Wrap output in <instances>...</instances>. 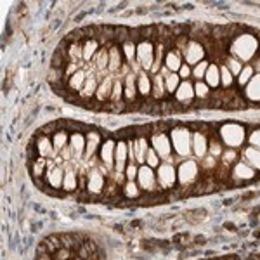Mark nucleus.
<instances>
[{
    "label": "nucleus",
    "instance_id": "obj_1",
    "mask_svg": "<svg viewBox=\"0 0 260 260\" xmlns=\"http://www.w3.org/2000/svg\"><path fill=\"white\" fill-rule=\"evenodd\" d=\"M260 42L251 33H241V35L234 37L229 47V56L236 57L241 62H250L251 59L258 56Z\"/></svg>",
    "mask_w": 260,
    "mask_h": 260
},
{
    "label": "nucleus",
    "instance_id": "obj_2",
    "mask_svg": "<svg viewBox=\"0 0 260 260\" xmlns=\"http://www.w3.org/2000/svg\"><path fill=\"white\" fill-rule=\"evenodd\" d=\"M170 141L174 153L180 158H187L192 153V132L184 125L172 128L170 132Z\"/></svg>",
    "mask_w": 260,
    "mask_h": 260
},
{
    "label": "nucleus",
    "instance_id": "obj_3",
    "mask_svg": "<svg viewBox=\"0 0 260 260\" xmlns=\"http://www.w3.org/2000/svg\"><path fill=\"white\" fill-rule=\"evenodd\" d=\"M219 137L220 141L224 142L228 148H240L243 146V142L246 141V128L243 127L241 123H234V121H229V123H224L219 128Z\"/></svg>",
    "mask_w": 260,
    "mask_h": 260
},
{
    "label": "nucleus",
    "instance_id": "obj_4",
    "mask_svg": "<svg viewBox=\"0 0 260 260\" xmlns=\"http://www.w3.org/2000/svg\"><path fill=\"white\" fill-rule=\"evenodd\" d=\"M200 177V165L194 160H184L177 169V184L180 187H191Z\"/></svg>",
    "mask_w": 260,
    "mask_h": 260
},
{
    "label": "nucleus",
    "instance_id": "obj_5",
    "mask_svg": "<svg viewBox=\"0 0 260 260\" xmlns=\"http://www.w3.org/2000/svg\"><path fill=\"white\" fill-rule=\"evenodd\" d=\"M154 56H156V49L149 40H142L137 44V56L136 62L139 64L142 71H151L154 64Z\"/></svg>",
    "mask_w": 260,
    "mask_h": 260
},
{
    "label": "nucleus",
    "instance_id": "obj_6",
    "mask_svg": "<svg viewBox=\"0 0 260 260\" xmlns=\"http://www.w3.org/2000/svg\"><path fill=\"white\" fill-rule=\"evenodd\" d=\"M156 170H158L156 174L158 187H161V189H172L177 184V169L172 163H161Z\"/></svg>",
    "mask_w": 260,
    "mask_h": 260
},
{
    "label": "nucleus",
    "instance_id": "obj_7",
    "mask_svg": "<svg viewBox=\"0 0 260 260\" xmlns=\"http://www.w3.org/2000/svg\"><path fill=\"white\" fill-rule=\"evenodd\" d=\"M137 184L144 192H154L158 189V179L153 169L148 165L139 167V174H137Z\"/></svg>",
    "mask_w": 260,
    "mask_h": 260
},
{
    "label": "nucleus",
    "instance_id": "obj_8",
    "mask_svg": "<svg viewBox=\"0 0 260 260\" xmlns=\"http://www.w3.org/2000/svg\"><path fill=\"white\" fill-rule=\"evenodd\" d=\"M151 148L158 153V156L160 158H170L172 156V141H170V136H167V134L163 132H156L151 136Z\"/></svg>",
    "mask_w": 260,
    "mask_h": 260
},
{
    "label": "nucleus",
    "instance_id": "obj_9",
    "mask_svg": "<svg viewBox=\"0 0 260 260\" xmlns=\"http://www.w3.org/2000/svg\"><path fill=\"white\" fill-rule=\"evenodd\" d=\"M184 59H186V64L189 66H196L198 62L205 59V47L196 40H189L186 44V47L182 50Z\"/></svg>",
    "mask_w": 260,
    "mask_h": 260
},
{
    "label": "nucleus",
    "instance_id": "obj_10",
    "mask_svg": "<svg viewBox=\"0 0 260 260\" xmlns=\"http://www.w3.org/2000/svg\"><path fill=\"white\" fill-rule=\"evenodd\" d=\"M128 165V142H116L115 151V172L118 175H125V169Z\"/></svg>",
    "mask_w": 260,
    "mask_h": 260
},
{
    "label": "nucleus",
    "instance_id": "obj_11",
    "mask_svg": "<svg viewBox=\"0 0 260 260\" xmlns=\"http://www.w3.org/2000/svg\"><path fill=\"white\" fill-rule=\"evenodd\" d=\"M115 151H116V142L113 139H108L101 144L99 158L108 170H115Z\"/></svg>",
    "mask_w": 260,
    "mask_h": 260
},
{
    "label": "nucleus",
    "instance_id": "obj_12",
    "mask_svg": "<svg viewBox=\"0 0 260 260\" xmlns=\"http://www.w3.org/2000/svg\"><path fill=\"white\" fill-rule=\"evenodd\" d=\"M255 175H257V172L245 161L234 163L233 170H231V177L234 180H238V182H248V180H253Z\"/></svg>",
    "mask_w": 260,
    "mask_h": 260
},
{
    "label": "nucleus",
    "instance_id": "obj_13",
    "mask_svg": "<svg viewBox=\"0 0 260 260\" xmlns=\"http://www.w3.org/2000/svg\"><path fill=\"white\" fill-rule=\"evenodd\" d=\"M208 136L203 132H192V154L196 158H205L208 154Z\"/></svg>",
    "mask_w": 260,
    "mask_h": 260
},
{
    "label": "nucleus",
    "instance_id": "obj_14",
    "mask_svg": "<svg viewBox=\"0 0 260 260\" xmlns=\"http://www.w3.org/2000/svg\"><path fill=\"white\" fill-rule=\"evenodd\" d=\"M175 99H177V103L180 104H187L191 103L192 99L196 98L194 94V83H191L189 80H182L179 85V89L175 90Z\"/></svg>",
    "mask_w": 260,
    "mask_h": 260
},
{
    "label": "nucleus",
    "instance_id": "obj_15",
    "mask_svg": "<svg viewBox=\"0 0 260 260\" xmlns=\"http://www.w3.org/2000/svg\"><path fill=\"white\" fill-rule=\"evenodd\" d=\"M45 177H47L49 186H52L54 189H59V187L62 186V180H64V170L57 165H52V161H49Z\"/></svg>",
    "mask_w": 260,
    "mask_h": 260
},
{
    "label": "nucleus",
    "instance_id": "obj_16",
    "mask_svg": "<svg viewBox=\"0 0 260 260\" xmlns=\"http://www.w3.org/2000/svg\"><path fill=\"white\" fill-rule=\"evenodd\" d=\"M243 95L245 99H248L250 103H260V75L255 73V77L246 83V87L243 89Z\"/></svg>",
    "mask_w": 260,
    "mask_h": 260
},
{
    "label": "nucleus",
    "instance_id": "obj_17",
    "mask_svg": "<svg viewBox=\"0 0 260 260\" xmlns=\"http://www.w3.org/2000/svg\"><path fill=\"white\" fill-rule=\"evenodd\" d=\"M104 189V175L98 170H92L87 175V191L90 194H99Z\"/></svg>",
    "mask_w": 260,
    "mask_h": 260
},
{
    "label": "nucleus",
    "instance_id": "obj_18",
    "mask_svg": "<svg viewBox=\"0 0 260 260\" xmlns=\"http://www.w3.org/2000/svg\"><path fill=\"white\" fill-rule=\"evenodd\" d=\"M182 54H180L179 49H172L167 52L165 56V68L170 71V73H179L180 66H182Z\"/></svg>",
    "mask_w": 260,
    "mask_h": 260
},
{
    "label": "nucleus",
    "instance_id": "obj_19",
    "mask_svg": "<svg viewBox=\"0 0 260 260\" xmlns=\"http://www.w3.org/2000/svg\"><path fill=\"white\" fill-rule=\"evenodd\" d=\"M137 92H139L141 95H144V98H148L151 95V90H153V78L148 75V71H137Z\"/></svg>",
    "mask_w": 260,
    "mask_h": 260
},
{
    "label": "nucleus",
    "instance_id": "obj_20",
    "mask_svg": "<svg viewBox=\"0 0 260 260\" xmlns=\"http://www.w3.org/2000/svg\"><path fill=\"white\" fill-rule=\"evenodd\" d=\"M85 137H87V146H85V154H83V158H85V160H90V158L94 156L95 151L101 149V136H99V132H95V130H90Z\"/></svg>",
    "mask_w": 260,
    "mask_h": 260
},
{
    "label": "nucleus",
    "instance_id": "obj_21",
    "mask_svg": "<svg viewBox=\"0 0 260 260\" xmlns=\"http://www.w3.org/2000/svg\"><path fill=\"white\" fill-rule=\"evenodd\" d=\"M241 156H243V161L248 163V165L253 169L255 172H260V149L258 148H253V146H248L241 151Z\"/></svg>",
    "mask_w": 260,
    "mask_h": 260
},
{
    "label": "nucleus",
    "instance_id": "obj_22",
    "mask_svg": "<svg viewBox=\"0 0 260 260\" xmlns=\"http://www.w3.org/2000/svg\"><path fill=\"white\" fill-rule=\"evenodd\" d=\"M85 146H87V137L82 132L70 134V148L73 149L75 156H83L85 154Z\"/></svg>",
    "mask_w": 260,
    "mask_h": 260
},
{
    "label": "nucleus",
    "instance_id": "obj_23",
    "mask_svg": "<svg viewBox=\"0 0 260 260\" xmlns=\"http://www.w3.org/2000/svg\"><path fill=\"white\" fill-rule=\"evenodd\" d=\"M205 83L210 89H219L220 87V66L215 62H210L207 73H205Z\"/></svg>",
    "mask_w": 260,
    "mask_h": 260
},
{
    "label": "nucleus",
    "instance_id": "obj_24",
    "mask_svg": "<svg viewBox=\"0 0 260 260\" xmlns=\"http://www.w3.org/2000/svg\"><path fill=\"white\" fill-rule=\"evenodd\" d=\"M113 85H115V80L111 77H106L103 82L99 83V89L95 92V99L99 103H106V101L111 99V92H113Z\"/></svg>",
    "mask_w": 260,
    "mask_h": 260
},
{
    "label": "nucleus",
    "instance_id": "obj_25",
    "mask_svg": "<svg viewBox=\"0 0 260 260\" xmlns=\"http://www.w3.org/2000/svg\"><path fill=\"white\" fill-rule=\"evenodd\" d=\"M121 52H123L125 59H127L128 66H132L134 70L139 68V64L136 62V56H137V45L134 40H127L121 44Z\"/></svg>",
    "mask_w": 260,
    "mask_h": 260
},
{
    "label": "nucleus",
    "instance_id": "obj_26",
    "mask_svg": "<svg viewBox=\"0 0 260 260\" xmlns=\"http://www.w3.org/2000/svg\"><path fill=\"white\" fill-rule=\"evenodd\" d=\"M99 89V82H98V77L94 73H90L87 77V82L83 85V89L80 90V98L82 99H90V98H95V92Z\"/></svg>",
    "mask_w": 260,
    "mask_h": 260
},
{
    "label": "nucleus",
    "instance_id": "obj_27",
    "mask_svg": "<svg viewBox=\"0 0 260 260\" xmlns=\"http://www.w3.org/2000/svg\"><path fill=\"white\" fill-rule=\"evenodd\" d=\"M137 94H139V92H137L136 77H134V75H127V77L123 78V99L125 101H134Z\"/></svg>",
    "mask_w": 260,
    "mask_h": 260
},
{
    "label": "nucleus",
    "instance_id": "obj_28",
    "mask_svg": "<svg viewBox=\"0 0 260 260\" xmlns=\"http://www.w3.org/2000/svg\"><path fill=\"white\" fill-rule=\"evenodd\" d=\"M87 77H89V75L85 73V70H78L73 77H70L68 87L71 90H75V92L80 94V90L83 89V85H85V82H87Z\"/></svg>",
    "mask_w": 260,
    "mask_h": 260
},
{
    "label": "nucleus",
    "instance_id": "obj_29",
    "mask_svg": "<svg viewBox=\"0 0 260 260\" xmlns=\"http://www.w3.org/2000/svg\"><path fill=\"white\" fill-rule=\"evenodd\" d=\"M37 151H39L40 158H47V156H52L54 154V144H52V139H49L47 136H42L39 142H37Z\"/></svg>",
    "mask_w": 260,
    "mask_h": 260
},
{
    "label": "nucleus",
    "instance_id": "obj_30",
    "mask_svg": "<svg viewBox=\"0 0 260 260\" xmlns=\"http://www.w3.org/2000/svg\"><path fill=\"white\" fill-rule=\"evenodd\" d=\"M154 99H163L167 95V87H165V80H163L161 75H154L153 77V90H151Z\"/></svg>",
    "mask_w": 260,
    "mask_h": 260
},
{
    "label": "nucleus",
    "instance_id": "obj_31",
    "mask_svg": "<svg viewBox=\"0 0 260 260\" xmlns=\"http://www.w3.org/2000/svg\"><path fill=\"white\" fill-rule=\"evenodd\" d=\"M99 42L95 40V39H89L83 44V61H92L94 59V56L99 52Z\"/></svg>",
    "mask_w": 260,
    "mask_h": 260
},
{
    "label": "nucleus",
    "instance_id": "obj_32",
    "mask_svg": "<svg viewBox=\"0 0 260 260\" xmlns=\"http://www.w3.org/2000/svg\"><path fill=\"white\" fill-rule=\"evenodd\" d=\"M94 64L98 70H106L108 68V62H110V49L106 47H101L99 52L94 56Z\"/></svg>",
    "mask_w": 260,
    "mask_h": 260
},
{
    "label": "nucleus",
    "instance_id": "obj_33",
    "mask_svg": "<svg viewBox=\"0 0 260 260\" xmlns=\"http://www.w3.org/2000/svg\"><path fill=\"white\" fill-rule=\"evenodd\" d=\"M253 77H255V68H253V64H246V66H243V70H241V73L238 75L236 82H238V85H240L241 89H245L246 83H248Z\"/></svg>",
    "mask_w": 260,
    "mask_h": 260
},
{
    "label": "nucleus",
    "instance_id": "obj_34",
    "mask_svg": "<svg viewBox=\"0 0 260 260\" xmlns=\"http://www.w3.org/2000/svg\"><path fill=\"white\" fill-rule=\"evenodd\" d=\"M66 57L70 59V62H77L83 59V45L80 42H73V44H70V49H68V54H66Z\"/></svg>",
    "mask_w": 260,
    "mask_h": 260
},
{
    "label": "nucleus",
    "instance_id": "obj_35",
    "mask_svg": "<svg viewBox=\"0 0 260 260\" xmlns=\"http://www.w3.org/2000/svg\"><path fill=\"white\" fill-rule=\"evenodd\" d=\"M68 142H70V134L66 132V130H57V132L52 136V144H54V149L56 151H62Z\"/></svg>",
    "mask_w": 260,
    "mask_h": 260
},
{
    "label": "nucleus",
    "instance_id": "obj_36",
    "mask_svg": "<svg viewBox=\"0 0 260 260\" xmlns=\"http://www.w3.org/2000/svg\"><path fill=\"white\" fill-rule=\"evenodd\" d=\"M121 64V52L118 47H111L110 49V62H108V70L111 71V73H115V71L120 70Z\"/></svg>",
    "mask_w": 260,
    "mask_h": 260
},
{
    "label": "nucleus",
    "instance_id": "obj_37",
    "mask_svg": "<svg viewBox=\"0 0 260 260\" xmlns=\"http://www.w3.org/2000/svg\"><path fill=\"white\" fill-rule=\"evenodd\" d=\"M78 187V179H77V172L73 169L66 170L64 180H62V189L64 191H75Z\"/></svg>",
    "mask_w": 260,
    "mask_h": 260
},
{
    "label": "nucleus",
    "instance_id": "obj_38",
    "mask_svg": "<svg viewBox=\"0 0 260 260\" xmlns=\"http://www.w3.org/2000/svg\"><path fill=\"white\" fill-rule=\"evenodd\" d=\"M123 196L128 200H136L141 196V187L136 180H127V184L123 186Z\"/></svg>",
    "mask_w": 260,
    "mask_h": 260
},
{
    "label": "nucleus",
    "instance_id": "obj_39",
    "mask_svg": "<svg viewBox=\"0 0 260 260\" xmlns=\"http://www.w3.org/2000/svg\"><path fill=\"white\" fill-rule=\"evenodd\" d=\"M163 80H165V87H167V92H169V94H175V90L179 89L180 82H182L179 77V73H169Z\"/></svg>",
    "mask_w": 260,
    "mask_h": 260
},
{
    "label": "nucleus",
    "instance_id": "obj_40",
    "mask_svg": "<svg viewBox=\"0 0 260 260\" xmlns=\"http://www.w3.org/2000/svg\"><path fill=\"white\" fill-rule=\"evenodd\" d=\"M225 66H228V70L231 71V73H233V77L234 78H238V75L241 73V70H243V62L241 61H238L236 57H233V56H229L228 59H225V62H224Z\"/></svg>",
    "mask_w": 260,
    "mask_h": 260
},
{
    "label": "nucleus",
    "instance_id": "obj_41",
    "mask_svg": "<svg viewBox=\"0 0 260 260\" xmlns=\"http://www.w3.org/2000/svg\"><path fill=\"white\" fill-rule=\"evenodd\" d=\"M219 66H220V85L224 87V89H229V87L234 83L233 73L228 70V66L225 64H219Z\"/></svg>",
    "mask_w": 260,
    "mask_h": 260
},
{
    "label": "nucleus",
    "instance_id": "obj_42",
    "mask_svg": "<svg viewBox=\"0 0 260 260\" xmlns=\"http://www.w3.org/2000/svg\"><path fill=\"white\" fill-rule=\"evenodd\" d=\"M194 94L198 99H208L210 98V87H208L203 80H198L194 83Z\"/></svg>",
    "mask_w": 260,
    "mask_h": 260
},
{
    "label": "nucleus",
    "instance_id": "obj_43",
    "mask_svg": "<svg viewBox=\"0 0 260 260\" xmlns=\"http://www.w3.org/2000/svg\"><path fill=\"white\" fill-rule=\"evenodd\" d=\"M123 99V82L121 80H115V85H113V92H111V103L118 104Z\"/></svg>",
    "mask_w": 260,
    "mask_h": 260
},
{
    "label": "nucleus",
    "instance_id": "obj_44",
    "mask_svg": "<svg viewBox=\"0 0 260 260\" xmlns=\"http://www.w3.org/2000/svg\"><path fill=\"white\" fill-rule=\"evenodd\" d=\"M146 165L149 167V169H158V167L161 165V161H160V156H158V153L154 151L153 148H149L148 151V154H146Z\"/></svg>",
    "mask_w": 260,
    "mask_h": 260
},
{
    "label": "nucleus",
    "instance_id": "obj_45",
    "mask_svg": "<svg viewBox=\"0 0 260 260\" xmlns=\"http://www.w3.org/2000/svg\"><path fill=\"white\" fill-rule=\"evenodd\" d=\"M208 66H210V62H208V61L198 62V64H196L194 68H192V77H194L196 80H203L205 73H207V70H208Z\"/></svg>",
    "mask_w": 260,
    "mask_h": 260
},
{
    "label": "nucleus",
    "instance_id": "obj_46",
    "mask_svg": "<svg viewBox=\"0 0 260 260\" xmlns=\"http://www.w3.org/2000/svg\"><path fill=\"white\" fill-rule=\"evenodd\" d=\"M44 172H47V161H45L44 158H39V160L33 163V175H35V177H40Z\"/></svg>",
    "mask_w": 260,
    "mask_h": 260
},
{
    "label": "nucleus",
    "instance_id": "obj_47",
    "mask_svg": "<svg viewBox=\"0 0 260 260\" xmlns=\"http://www.w3.org/2000/svg\"><path fill=\"white\" fill-rule=\"evenodd\" d=\"M222 146H220V142H217V139H212V142L208 144V154L213 158H217V156H222Z\"/></svg>",
    "mask_w": 260,
    "mask_h": 260
},
{
    "label": "nucleus",
    "instance_id": "obj_48",
    "mask_svg": "<svg viewBox=\"0 0 260 260\" xmlns=\"http://www.w3.org/2000/svg\"><path fill=\"white\" fill-rule=\"evenodd\" d=\"M137 174H139V167H137V163H128L127 169H125V177H127V180H136Z\"/></svg>",
    "mask_w": 260,
    "mask_h": 260
},
{
    "label": "nucleus",
    "instance_id": "obj_49",
    "mask_svg": "<svg viewBox=\"0 0 260 260\" xmlns=\"http://www.w3.org/2000/svg\"><path fill=\"white\" fill-rule=\"evenodd\" d=\"M248 142L250 146H253V148H258L260 149V128H255L253 132L248 136Z\"/></svg>",
    "mask_w": 260,
    "mask_h": 260
},
{
    "label": "nucleus",
    "instance_id": "obj_50",
    "mask_svg": "<svg viewBox=\"0 0 260 260\" xmlns=\"http://www.w3.org/2000/svg\"><path fill=\"white\" fill-rule=\"evenodd\" d=\"M192 75V71H191V66L189 64H186L184 62L182 66H180V70H179V77H180V80H187Z\"/></svg>",
    "mask_w": 260,
    "mask_h": 260
},
{
    "label": "nucleus",
    "instance_id": "obj_51",
    "mask_svg": "<svg viewBox=\"0 0 260 260\" xmlns=\"http://www.w3.org/2000/svg\"><path fill=\"white\" fill-rule=\"evenodd\" d=\"M219 167V163H217V160L213 156H210V154H207L205 156V163H203V169L207 170H212V169H217Z\"/></svg>",
    "mask_w": 260,
    "mask_h": 260
},
{
    "label": "nucleus",
    "instance_id": "obj_52",
    "mask_svg": "<svg viewBox=\"0 0 260 260\" xmlns=\"http://www.w3.org/2000/svg\"><path fill=\"white\" fill-rule=\"evenodd\" d=\"M78 70H80V68H78L77 62H70V64H66V68H64V77H68V78L73 77Z\"/></svg>",
    "mask_w": 260,
    "mask_h": 260
},
{
    "label": "nucleus",
    "instance_id": "obj_53",
    "mask_svg": "<svg viewBox=\"0 0 260 260\" xmlns=\"http://www.w3.org/2000/svg\"><path fill=\"white\" fill-rule=\"evenodd\" d=\"M222 154H224V160H222V163H224V165H231V161H233L234 158H236V153H234L233 149H228L225 153H222Z\"/></svg>",
    "mask_w": 260,
    "mask_h": 260
},
{
    "label": "nucleus",
    "instance_id": "obj_54",
    "mask_svg": "<svg viewBox=\"0 0 260 260\" xmlns=\"http://www.w3.org/2000/svg\"><path fill=\"white\" fill-rule=\"evenodd\" d=\"M61 153H62V158H64V160H71V156L75 154L71 148H64V149L61 151Z\"/></svg>",
    "mask_w": 260,
    "mask_h": 260
},
{
    "label": "nucleus",
    "instance_id": "obj_55",
    "mask_svg": "<svg viewBox=\"0 0 260 260\" xmlns=\"http://www.w3.org/2000/svg\"><path fill=\"white\" fill-rule=\"evenodd\" d=\"M253 68H255V71H257V73L260 75V56H257V62L253 64Z\"/></svg>",
    "mask_w": 260,
    "mask_h": 260
}]
</instances>
